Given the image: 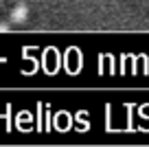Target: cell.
Returning <instances> with one entry per match:
<instances>
[{
  "instance_id": "cell-2",
  "label": "cell",
  "mask_w": 149,
  "mask_h": 147,
  "mask_svg": "<svg viewBox=\"0 0 149 147\" xmlns=\"http://www.w3.org/2000/svg\"><path fill=\"white\" fill-rule=\"evenodd\" d=\"M7 31H9V24H7V22H0V33H7Z\"/></svg>"
},
{
  "instance_id": "cell-1",
  "label": "cell",
  "mask_w": 149,
  "mask_h": 147,
  "mask_svg": "<svg viewBox=\"0 0 149 147\" xmlns=\"http://www.w3.org/2000/svg\"><path fill=\"white\" fill-rule=\"evenodd\" d=\"M26 18H29V7H26V5H22V2H20L18 7H13V9H11V22L22 24Z\"/></svg>"
}]
</instances>
